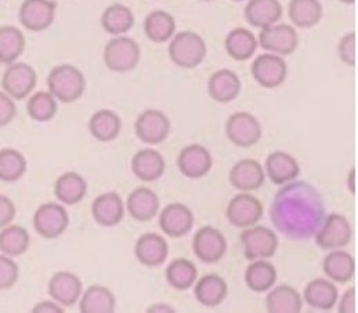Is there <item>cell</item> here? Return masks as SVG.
Listing matches in <instances>:
<instances>
[{
    "instance_id": "d590c367",
    "label": "cell",
    "mask_w": 358,
    "mask_h": 313,
    "mask_svg": "<svg viewBox=\"0 0 358 313\" xmlns=\"http://www.w3.org/2000/svg\"><path fill=\"white\" fill-rule=\"evenodd\" d=\"M277 281L275 267L263 259L250 263L245 270V283L255 293H264L273 288Z\"/></svg>"
},
{
    "instance_id": "f546056e",
    "label": "cell",
    "mask_w": 358,
    "mask_h": 313,
    "mask_svg": "<svg viewBox=\"0 0 358 313\" xmlns=\"http://www.w3.org/2000/svg\"><path fill=\"white\" fill-rule=\"evenodd\" d=\"M115 308V295L110 288L100 284L86 288L79 301V311L82 313H114Z\"/></svg>"
},
{
    "instance_id": "277c9868",
    "label": "cell",
    "mask_w": 358,
    "mask_h": 313,
    "mask_svg": "<svg viewBox=\"0 0 358 313\" xmlns=\"http://www.w3.org/2000/svg\"><path fill=\"white\" fill-rule=\"evenodd\" d=\"M141 59V50L138 43L124 35L115 36L104 48L103 60L106 67L118 74L133 71Z\"/></svg>"
},
{
    "instance_id": "2e32d148",
    "label": "cell",
    "mask_w": 358,
    "mask_h": 313,
    "mask_svg": "<svg viewBox=\"0 0 358 313\" xmlns=\"http://www.w3.org/2000/svg\"><path fill=\"white\" fill-rule=\"evenodd\" d=\"M213 165L212 154L202 144L194 143L185 146L178 157V168L188 179H201L206 176Z\"/></svg>"
},
{
    "instance_id": "4316f807",
    "label": "cell",
    "mask_w": 358,
    "mask_h": 313,
    "mask_svg": "<svg viewBox=\"0 0 358 313\" xmlns=\"http://www.w3.org/2000/svg\"><path fill=\"white\" fill-rule=\"evenodd\" d=\"M144 34L154 43H166L176 35V20L165 10H154L144 20Z\"/></svg>"
},
{
    "instance_id": "9a60e30c",
    "label": "cell",
    "mask_w": 358,
    "mask_h": 313,
    "mask_svg": "<svg viewBox=\"0 0 358 313\" xmlns=\"http://www.w3.org/2000/svg\"><path fill=\"white\" fill-rule=\"evenodd\" d=\"M353 230L346 216L331 214L315 235V242L322 250H336L348 246L352 240Z\"/></svg>"
},
{
    "instance_id": "d4e9b609",
    "label": "cell",
    "mask_w": 358,
    "mask_h": 313,
    "mask_svg": "<svg viewBox=\"0 0 358 313\" xmlns=\"http://www.w3.org/2000/svg\"><path fill=\"white\" fill-rule=\"evenodd\" d=\"M243 14L250 25L263 29L280 21L282 17V6L280 0H249Z\"/></svg>"
},
{
    "instance_id": "f6af8a7d",
    "label": "cell",
    "mask_w": 358,
    "mask_h": 313,
    "mask_svg": "<svg viewBox=\"0 0 358 313\" xmlns=\"http://www.w3.org/2000/svg\"><path fill=\"white\" fill-rule=\"evenodd\" d=\"M13 99L6 92L0 93V125H8L17 116V107Z\"/></svg>"
},
{
    "instance_id": "bcb514c9",
    "label": "cell",
    "mask_w": 358,
    "mask_h": 313,
    "mask_svg": "<svg viewBox=\"0 0 358 313\" xmlns=\"http://www.w3.org/2000/svg\"><path fill=\"white\" fill-rule=\"evenodd\" d=\"M339 55L341 59L349 65H355L356 63V35L355 32H350L345 35L339 45Z\"/></svg>"
},
{
    "instance_id": "7a4b0ae2",
    "label": "cell",
    "mask_w": 358,
    "mask_h": 313,
    "mask_svg": "<svg viewBox=\"0 0 358 313\" xmlns=\"http://www.w3.org/2000/svg\"><path fill=\"white\" fill-rule=\"evenodd\" d=\"M48 89L61 103H75L85 93L86 78L72 64L56 65L48 75Z\"/></svg>"
},
{
    "instance_id": "4dcf8cb0",
    "label": "cell",
    "mask_w": 358,
    "mask_h": 313,
    "mask_svg": "<svg viewBox=\"0 0 358 313\" xmlns=\"http://www.w3.org/2000/svg\"><path fill=\"white\" fill-rule=\"evenodd\" d=\"M100 22L107 34L113 36H120L127 34L133 28L136 18L133 11L127 6L114 3L103 11Z\"/></svg>"
},
{
    "instance_id": "603a6c76",
    "label": "cell",
    "mask_w": 358,
    "mask_h": 313,
    "mask_svg": "<svg viewBox=\"0 0 358 313\" xmlns=\"http://www.w3.org/2000/svg\"><path fill=\"white\" fill-rule=\"evenodd\" d=\"M166 162L164 155L154 148L137 151L131 158V171L143 182H155L165 174Z\"/></svg>"
},
{
    "instance_id": "44dd1931",
    "label": "cell",
    "mask_w": 358,
    "mask_h": 313,
    "mask_svg": "<svg viewBox=\"0 0 358 313\" xmlns=\"http://www.w3.org/2000/svg\"><path fill=\"white\" fill-rule=\"evenodd\" d=\"M92 216L94 222L103 228H114L120 225L124 216V204L115 191L104 193L92 202Z\"/></svg>"
},
{
    "instance_id": "4fadbf2b",
    "label": "cell",
    "mask_w": 358,
    "mask_h": 313,
    "mask_svg": "<svg viewBox=\"0 0 358 313\" xmlns=\"http://www.w3.org/2000/svg\"><path fill=\"white\" fill-rule=\"evenodd\" d=\"M263 216L262 202L248 193H241L233 197L227 205L226 218L229 222L241 229L255 226Z\"/></svg>"
},
{
    "instance_id": "5bb4252c",
    "label": "cell",
    "mask_w": 358,
    "mask_h": 313,
    "mask_svg": "<svg viewBox=\"0 0 358 313\" xmlns=\"http://www.w3.org/2000/svg\"><path fill=\"white\" fill-rule=\"evenodd\" d=\"M250 72L260 86L274 89L285 82L288 68L282 57L274 53H264L253 60Z\"/></svg>"
},
{
    "instance_id": "3957f363",
    "label": "cell",
    "mask_w": 358,
    "mask_h": 313,
    "mask_svg": "<svg viewBox=\"0 0 358 313\" xmlns=\"http://www.w3.org/2000/svg\"><path fill=\"white\" fill-rule=\"evenodd\" d=\"M172 63L184 69H192L203 63L208 46L205 39L194 31L178 32L168 48Z\"/></svg>"
},
{
    "instance_id": "ac0fdd59",
    "label": "cell",
    "mask_w": 358,
    "mask_h": 313,
    "mask_svg": "<svg viewBox=\"0 0 358 313\" xmlns=\"http://www.w3.org/2000/svg\"><path fill=\"white\" fill-rule=\"evenodd\" d=\"M82 280L72 272H57L49 280L48 291L52 300L62 307H73L82 298Z\"/></svg>"
},
{
    "instance_id": "836d02e7",
    "label": "cell",
    "mask_w": 358,
    "mask_h": 313,
    "mask_svg": "<svg viewBox=\"0 0 358 313\" xmlns=\"http://www.w3.org/2000/svg\"><path fill=\"white\" fill-rule=\"evenodd\" d=\"M56 198L65 205L80 202L87 194V183L85 178L76 172H65L55 185Z\"/></svg>"
},
{
    "instance_id": "5b68a950",
    "label": "cell",
    "mask_w": 358,
    "mask_h": 313,
    "mask_svg": "<svg viewBox=\"0 0 358 313\" xmlns=\"http://www.w3.org/2000/svg\"><path fill=\"white\" fill-rule=\"evenodd\" d=\"M38 83V74L29 64L15 63L7 65L1 76L3 92L15 100L27 99Z\"/></svg>"
},
{
    "instance_id": "db71d44e",
    "label": "cell",
    "mask_w": 358,
    "mask_h": 313,
    "mask_svg": "<svg viewBox=\"0 0 358 313\" xmlns=\"http://www.w3.org/2000/svg\"><path fill=\"white\" fill-rule=\"evenodd\" d=\"M202 1H213V0H202Z\"/></svg>"
},
{
    "instance_id": "e0dca14e",
    "label": "cell",
    "mask_w": 358,
    "mask_h": 313,
    "mask_svg": "<svg viewBox=\"0 0 358 313\" xmlns=\"http://www.w3.org/2000/svg\"><path fill=\"white\" fill-rule=\"evenodd\" d=\"M194 221V214L187 205L173 202L162 209L159 215V228L166 236L180 239L192 230Z\"/></svg>"
},
{
    "instance_id": "52a82bcc",
    "label": "cell",
    "mask_w": 358,
    "mask_h": 313,
    "mask_svg": "<svg viewBox=\"0 0 358 313\" xmlns=\"http://www.w3.org/2000/svg\"><path fill=\"white\" fill-rule=\"evenodd\" d=\"M69 225V215L59 202L42 204L34 215V228L38 235L48 240L60 237Z\"/></svg>"
},
{
    "instance_id": "7c38bea8",
    "label": "cell",
    "mask_w": 358,
    "mask_h": 313,
    "mask_svg": "<svg viewBox=\"0 0 358 313\" xmlns=\"http://www.w3.org/2000/svg\"><path fill=\"white\" fill-rule=\"evenodd\" d=\"M298 32L288 24H274L263 28L259 34L262 49L278 56H289L298 48Z\"/></svg>"
},
{
    "instance_id": "484cf974",
    "label": "cell",
    "mask_w": 358,
    "mask_h": 313,
    "mask_svg": "<svg viewBox=\"0 0 358 313\" xmlns=\"http://www.w3.org/2000/svg\"><path fill=\"white\" fill-rule=\"evenodd\" d=\"M229 294V287L226 280L215 273L202 276L194 288V295L196 301L206 308H216L220 305Z\"/></svg>"
},
{
    "instance_id": "8992f818",
    "label": "cell",
    "mask_w": 358,
    "mask_h": 313,
    "mask_svg": "<svg viewBox=\"0 0 358 313\" xmlns=\"http://www.w3.org/2000/svg\"><path fill=\"white\" fill-rule=\"evenodd\" d=\"M239 242L245 258L249 260L271 258L278 249L277 235L264 226L246 228L241 233Z\"/></svg>"
},
{
    "instance_id": "9c48e42d",
    "label": "cell",
    "mask_w": 358,
    "mask_h": 313,
    "mask_svg": "<svg viewBox=\"0 0 358 313\" xmlns=\"http://www.w3.org/2000/svg\"><path fill=\"white\" fill-rule=\"evenodd\" d=\"M57 3L55 0H24L18 20L21 25L31 32H42L55 22Z\"/></svg>"
},
{
    "instance_id": "f1b7e54d",
    "label": "cell",
    "mask_w": 358,
    "mask_h": 313,
    "mask_svg": "<svg viewBox=\"0 0 358 313\" xmlns=\"http://www.w3.org/2000/svg\"><path fill=\"white\" fill-rule=\"evenodd\" d=\"M259 41L246 28H234L229 32L224 41V49L227 55L236 62L249 60L257 50Z\"/></svg>"
},
{
    "instance_id": "f35d334b",
    "label": "cell",
    "mask_w": 358,
    "mask_h": 313,
    "mask_svg": "<svg viewBox=\"0 0 358 313\" xmlns=\"http://www.w3.org/2000/svg\"><path fill=\"white\" fill-rule=\"evenodd\" d=\"M165 276L172 288L185 291L195 284L198 279V269L189 259L178 258L169 263Z\"/></svg>"
},
{
    "instance_id": "7bdbcfd3",
    "label": "cell",
    "mask_w": 358,
    "mask_h": 313,
    "mask_svg": "<svg viewBox=\"0 0 358 313\" xmlns=\"http://www.w3.org/2000/svg\"><path fill=\"white\" fill-rule=\"evenodd\" d=\"M28 168L27 158L15 148H3L0 151V179L7 183L20 181Z\"/></svg>"
},
{
    "instance_id": "6da1fadb",
    "label": "cell",
    "mask_w": 358,
    "mask_h": 313,
    "mask_svg": "<svg viewBox=\"0 0 358 313\" xmlns=\"http://www.w3.org/2000/svg\"><path fill=\"white\" fill-rule=\"evenodd\" d=\"M325 205L320 193L306 182L281 188L271 204L270 219L274 228L291 240H307L324 223Z\"/></svg>"
},
{
    "instance_id": "7402d4cb",
    "label": "cell",
    "mask_w": 358,
    "mask_h": 313,
    "mask_svg": "<svg viewBox=\"0 0 358 313\" xmlns=\"http://www.w3.org/2000/svg\"><path fill=\"white\" fill-rule=\"evenodd\" d=\"M229 179L233 188L248 193L262 188L266 175L263 167L256 160L243 158L233 165Z\"/></svg>"
},
{
    "instance_id": "30bf717a",
    "label": "cell",
    "mask_w": 358,
    "mask_h": 313,
    "mask_svg": "<svg viewBox=\"0 0 358 313\" xmlns=\"http://www.w3.org/2000/svg\"><path fill=\"white\" fill-rule=\"evenodd\" d=\"M226 136L237 147L249 148L262 139V125L256 117L246 111L234 113L226 123Z\"/></svg>"
},
{
    "instance_id": "8d00e7d4",
    "label": "cell",
    "mask_w": 358,
    "mask_h": 313,
    "mask_svg": "<svg viewBox=\"0 0 358 313\" xmlns=\"http://www.w3.org/2000/svg\"><path fill=\"white\" fill-rule=\"evenodd\" d=\"M322 269L325 274L338 283H348L356 272L355 258L345 251H334L324 259Z\"/></svg>"
},
{
    "instance_id": "816d5d0a",
    "label": "cell",
    "mask_w": 358,
    "mask_h": 313,
    "mask_svg": "<svg viewBox=\"0 0 358 313\" xmlns=\"http://www.w3.org/2000/svg\"><path fill=\"white\" fill-rule=\"evenodd\" d=\"M353 182H355V171H352V172H350V190H352V191H355V185H353Z\"/></svg>"
},
{
    "instance_id": "83f0119b",
    "label": "cell",
    "mask_w": 358,
    "mask_h": 313,
    "mask_svg": "<svg viewBox=\"0 0 358 313\" xmlns=\"http://www.w3.org/2000/svg\"><path fill=\"white\" fill-rule=\"evenodd\" d=\"M266 172L274 185H285L298 178L300 168L292 155L284 151H274L266 160Z\"/></svg>"
},
{
    "instance_id": "ab89813d",
    "label": "cell",
    "mask_w": 358,
    "mask_h": 313,
    "mask_svg": "<svg viewBox=\"0 0 358 313\" xmlns=\"http://www.w3.org/2000/svg\"><path fill=\"white\" fill-rule=\"evenodd\" d=\"M288 15L299 28H311L321 21L322 6L318 0H291Z\"/></svg>"
},
{
    "instance_id": "f907efd6",
    "label": "cell",
    "mask_w": 358,
    "mask_h": 313,
    "mask_svg": "<svg viewBox=\"0 0 358 313\" xmlns=\"http://www.w3.org/2000/svg\"><path fill=\"white\" fill-rule=\"evenodd\" d=\"M147 312L148 313H155V312H176L175 311V308L173 307H171V305H168V304H155V305H151L148 309H147Z\"/></svg>"
},
{
    "instance_id": "ba28073f",
    "label": "cell",
    "mask_w": 358,
    "mask_h": 313,
    "mask_svg": "<svg viewBox=\"0 0 358 313\" xmlns=\"http://www.w3.org/2000/svg\"><path fill=\"white\" fill-rule=\"evenodd\" d=\"M172 129V124L169 117L155 109H150L143 111L136 123H134V132L140 141L144 144H161L164 143Z\"/></svg>"
},
{
    "instance_id": "7dc6e473",
    "label": "cell",
    "mask_w": 358,
    "mask_h": 313,
    "mask_svg": "<svg viewBox=\"0 0 358 313\" xmlns=\"http://www.w3.org/2000/svg\"><path fill=\"white\" fill-rule=\"evenodd\" d=\"M15 214L17 211L14 202L6 195H0V226H8L14 221Z\"/></svg>"
},
{
    "instance_id": "74e56055",
    "label": "cell",
    "mask_w": 358,
    "mask_h": 313,
    "mask_svg": "<svg viewBox=\"0 0 358 313\" xmlns=\"http://www.w3.org/2000/svg\"><path fill=\"white\" fill-rule=\"evenodd\" d=\"M27 45L25 35L14 25H3L0 28V62L10 65L15 63L24 53Z\"/></svg>"
},
{
    "instance_id": "681fc988",
    "label": "cell",
    "mask_w": 358,
    "mask_h": 313,
    "mask_svg": "<svg viewBox=\"0 0 358 313\" xmlns=\"http://www.w3.org/2000/svg\"><path fill=\"white\" fill-rule=\"evenodd\" d=\"M32 313H64V309H62V305L53 300V301H42L36 304L32 309Z\"/></svg>"
},
{
    "instance_id": "ffe728a7",
    "label": "cell",
    "mask_w": 358,
    "mask_h": 313,
    "mask_svg": "<svg viewBox=\"0 0 358 313\" xmlns=\"http://www.w3.org/2000/svg\"><path fill=\"white\" fill-rule=\"evenodd\" d=\"M242 82L238 75L227 68L213 72L208 81V93L212 100L220 104L234 102L241 93Z\"/></svg>"
},
{
    "instance_id": "cb8c5ba5",
    "label": "cell",
    "mask_w": 358,
    "mask_h": 313,
    "mask_svg": "<svg viewBox=\"0 0 358 313\" xmlns=\"http://www.w3.org/2000/svg\"><path fill=\"white\" fill-rule=\"evenodd\" d=\"M126 209L134 221L150 222L159 211V198L151 188H134L126 200Z\"/></svg>"
},
{
    "instance_id": "ee69618b",
    "label": "cell",
    "mask_w": 358,
    "mask_h": 313,
    "mask_svg": "<svg viewBox=\"0 0 358 313\" xmlns=\"http://www.w3.org/2000/svg\"><path fill=\"white\" fill-rule=\"evenodd\" d=\"M20 277L18 265L8 255L0 256V288L3 291L10 290L15 286Z\"/></svg>"
},
{
    "instance_id": "b9f144b4",
    "label": "cell",
    "mask_w": 358,
    "mask_h": 313,
    "mask_svg": "<svg viewBox=\"0 0 358 313\" xmlns=\"http://www.w3.org/2000/svg\"><path fill=\"white\" fill-rule=\"evenodd\" d=\"M31 244V237L27 229L18 225H8L0 232V251L11 258L24 255Z\"/></svg>"
},
{
    "instance_id": "11a10c76",
    "label": "cell",
    "mask_w": 358,
    "mask_h": 313,
    "mask_svg": "<svg viewBox=\"0 0 358 313\" xmlns=\"http://www.w3.org/2000/svg\"><path fill=\"white\" fill-rule=\"evenodd\" d=\"M233 1H243V0H233Z\"/></svg>"
},
{
    "instance_id": "c3c4849f",
    "label": "cell",
    "mask_w": 358,
    "mask_h": 313,
    "mask_svg": "<svg viewBox=\"0 0 358 313\" xmlns=\"http://www.w3.org/2000/svg\"><path fill=\"white\" fill-rule=\"evenodd\" d=\"M339 312L355 313L356 312V290L352 287L345 294L339 304Z\"/></svg>"
},
{
    "instance_id": "8fae6325",
    "label": "cell",
    "mask_w": 358,
    "mask_h": 313,
    "mask_svg": "<svg viewBox=\"0 0 358 313\" xmlns=\"http://www.w3.org/2000/svg\"><path fill=\"white\" fill-rule=\"evenodd\" d=\"M227 240L224 235L212 226L201 228L192 239V251L203 263H217L227 252Z\"/></svg>"
},
{
    "instance_id": "e575fe53",
    "label": "cell",
    "mask_w": 358,
    "mask_h": 313,
    "mask_svg": "<svg viewBox=\"0 0 358 313\" xmlns=\"http://www.w3.org/2000/svg\"><path fill=\"white\" fill-rule=\"evenodd\" d=\"M303 301L298 291L287 284L273 288L266 298V308L270 313H299Z\"/></svg>"
},
{
    "instance_id": "d6a6232c",
    "label": "cell",
    "mask_w": 358,
    "mask_h": 313,
    "mask_svg": "<svg viewBox=\"0 0 358 313\" xmlns=\"http://www.w3.org/2000/svg\"><path fill=\"white\" fill-rule=\"evenodd\" d=\"M122 129L120 117L113 110H99L89 120V132L92 136L103 143L115 140Z\"/></svg>"
},
{
    "instance_id": "1f68e13d",
    "label": "cell",
    "mask_w": 358,
    "mask_h": 313,
    "mask_svg": "<svg viewBox=\"0 0 358 313\" xmlns=\"http://www.w3.org/2000/svg\"><path fill=\"white\" fill-rule=\"evenodd\" d=\"M304 301L314 309L331 311L338 301V288L325 279H315L304 288Z\"/></svg>"
},
{
    "instance_id": "d6986e66",
    "label": "cell",
    "mask_w": 358,
    "mask_h": 313,
    "mask_svg": "<svg viewBox=\"0 0 358 313\" xmlns=\"http://www.w3.org/2000/svg\"><path fill=\"white\" fill-rule=\"evenodd\" d=\"M136 259L147 267H158L168 259V242L158 233H144L134 246Z\"/></svg>"
},
{
    "instance_id": "f5cc1de1",
    "label": "cell",
    "mask_w": 358,
    "mask_h": 313,
    "mask_svg": "<svg viewBox=\"0 0 358 313\" xmlns=\"http://www.w3.org/2000/svg\"><path fill=\"white\" fill-rule=\"evenodd\" d=\"M341 1H343V3H349V4H353L356 0H341Z\"/></svg>"
},
{
    "instance_id": "60d3db41",
    "label": "cell",
    "mask_w": 358,
    "mask_h": 313,
    "mask_svg": "<svg viewBox=\"0 0 358 313\" xmlns=\"http://www.w3.org/2000/svg\"><path fill=\"white\" fill-rule=\"evenodd\" d=\"M57 102L59 100L49 90L36 92L29 97L27 103V113L35 123H49L56 117L59 111Z\"/></svg>"
}]
</instances>
